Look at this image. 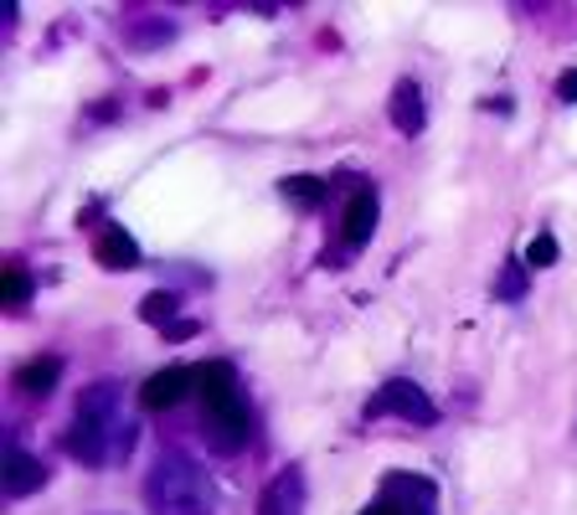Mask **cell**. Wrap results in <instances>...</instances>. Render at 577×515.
I'll return each instance as SVG.
<instances>
[{
  "label": "cell",
  "instance_id": "6da1fadb",
  "mask_svg": "<svg viewBox=\"0 0 577 515\" xmlns=\"http://www.w3.org/2000/svg\"><path fill=\"white\" fill-rule=\"evenodd\" d=\"M67 454L83 459V464H114L135 449V423H124L120 417V402H114V387H93V392H83L78 402V423L67 428Z\"/></svg>",
  "mask_w": 577,
  "mask_h": 515
},
{
  "label": "cell",
  "instance_id": "7a4b0ae2",
  "mask_svg": "<svg viewBox=\"0 0 577 515\" xmlns=\"http://www.w3.org/2000/svg\"><path fill=\"white\" fill-rule=\"evenodd\" d=\"M145 505H150V515H212L217 511V490L201 475L197 459L160 454L150 479H145Z\"/></svg>",
  "mask_w": 577,
  "mask_h": 515
},
{
  "label": "cell",
  "instance_id": "3957f363",
  "mask_svg": "<svg viewBox=\"0 0 577 515\" xmlns=\"http://www.w3.org/2000/svg\"><path fill=\"white\" fill-rule=\"evenodd\" d=\"M201 402H206V428L222 449H238L248 438V402L238 392V377L227 361H206L201 366Z\"/></svg>",
  "mask_w": 577,
  "mask_h": 515
},
{
  "label": "cell",
  "instance_id": "277c9868",
  "mask_svg": "<svg viewBox=\"0 0 577 515\" xmlns=\"http://www.w3.org/2000/svg\"><path fill=\"white\" fill-rule=\"evenodd\" d=\"M372 413H392L402 417V423H438V407L428 402V392H423L418 381H387L377 392V402H372Z\"/></svg>",
  "mask_w": 577,
  "mask_h": 515
},
{
  "label": "cell",
  "instance_id": "5b68a950",
  "mask_svg": "<svg viewBox=\"0 0 577 515\" xmlns=\"http://www.w3.org/2000/svg\"><path fill=\"white\" fill-rule=\"evenodd\" d=\"M191 372L186 366H165V372H155V377L140 387V407L145 413H165V407H176V402H186V392H191Z\"/></svg>",
  "mask_w": 577,
  "mask_h": 515
},
{
  "label": "cell",
  "instance_id": "8992f818",
  "mask_svg": "<svg viewBox=\"0 0 577 515\" xmlns=\"http://www.w3.org/2000/svg\"><path fill=\"white\" fill-rule=\"evenodd\" d=\"M47 485V464H37V459L26 454L21 443H11L5 449V495H32V490H41Z\"/></svg>",
  "mask_w": 577,
  "mask_h": 515
},
{
  "label": "cell",
  "instance_id": "52a82bcc",
  "mask_svg": "<svg viewBox=\"0 0 577 515\" xmlns=\"http://www.w3.org/2000/svg\"><path fill=\"white\" fill-rule=\"evenodd\" d=\"M299 505H304V485H299V469H279V475H274V485L263 490L259 515H299Z\"/></svg>",
  "mask_w": 577,
  "mask_h": 515
},
{
  "label": "cell",
  "instance_id": "ba28073f",
  "mask_svg": "<svg viewBox=\"0 0 577 515\" xmlns=\"http://www.w3.org/2000/svg\"><path fill=\"white\" fill-rule=\"evenodd\" d=\"M372 227H377V191L361 186L356 197H351V206H346V242L361 248V242L372 238Z\"/></svg>",
  "mask_w": 577,
  "mask_h": 515
},
{
  "label": "cell",
  "instance_id": "9c48e42d",
  "mask_svg": "<svg viewBox=\"0 0 577 515\" xmlns=\"http://www.w3.org/2000/svg\"><path fill=\"white\" fill-rule=\"evenodd\" d=\"M99 263L103 268H135V263H140V242L129 238L124 227H103L99 233Z\"/></svg>",
  "mask_w": 577,
  "mask_h": 515
},
{
  "label": "cell",
  "instance_id": "30bf717a",
  "mask_svg": "<svg viewBox=\"0 0 577 515\" xmlns=\"http://www.w3.org/2000/svg\"><path fill=\"white\" fill-rule=\"evenodd\" d=\"M392 124H398L402 135H418V129H423V93H418V83L402 78L398 88H392Z\"/></svg>",
  "mask_w": 577,
  "mask_h": 515
},
{
  "label": "cell",
  "instance_id": "8fae6325",
  "mask_svg": "<svg viewBox=\"0 0 577 515\" xmlns=\"http://www.w3.org/2000/svg\"><path fill=\"white\" fill-rule=\"evenodd\" d=\"M62 377V361L58 356H41V361H26L16 372V387L21 392H52Z\"/></svg>",
  "mask_w": 577,
  "mask_h": 515
},
{
  "label": "cell",
  "instance_id": "7c38bea8",
  "mask_svg": "<svg viewBox=\"0 0 577 515\" xmlns=\"http://www.w3.org/2000/svg\"><path fill=\"white\" fill-rule=\"evenodd\" d=\"M0 294H5V304H11V310L32 299V278H26V268H21V263H5V274H0Z\"/></svg>",
  "mask_w": 577,
  "mask_h": 515
},
{
  "label": "cell",
  "instance_id": "4fadbf2b",
  "mask_svg": "<svg viewBox=\"0 0 577 515\" xmlns=\"http://www.w3.org/2000/svg\"><path fill=\"white\" fill-rule=\"evenodd\" d=\"M284 197L299 201V206H319V197H325V180H319V176H289V180H284Z\"/></svg>",
  "mask_w": 577,
  "mask_h": 515
},
{
  "label": "cell",
  "instance_id": "5bb4252c",
  "mask_svg": "<svg viewBox=\"0 0 577 515\" xmlns=\"http://www.w3.org/2000/svg\"><path fill=\"white\" fill-rule=\"evenodd\" d=\"M526 263H531V268H552V263H557V238L537 233V238L526 242Z\"/></svg>",
  "mask_w": 577,
  "mask_h": 515
},
{
  "label": "cell",
  "instance_id": "9a60e30c",
  "mask_svg": "<svg viewBox=\"0 0 577 515\" xmlns=\"http://www.w3.org/2000/svg\"><path fill=\"white\" fill-rule=\"evenodd\" d=\"M140 315L155 319V325H160V319H171V315H176V294H171V289H160V294H145Z\"/></svg>",
  "mask_w": 577,
  "mask_h": 515
},
{
  "label": "cell",
  "instance_id": "2e32d148",
  "mask_svg": "<svg viewBox=\"0 0 577 515\" xmlns=\"http://www.w3.org/2000/svg\"><path fill=\"white\" fill-rule=\"evenodd\" d=\"M557 99H562V103H577V67L557 78Z\"/></svg>",
  "mask_w": 577,
  "mask_h": 515
},
{
  "label": "cell",
  "instance_id": "e0dca14e",
  "mask_svg": "<svg viewBox=\"0 0 577 515\" xmlns=\"http://www.w3.org/2000/svg\"><path fill=\"white\" fill-rule=\"evenodd\" d=\"M361 515H402V505H398V500H392V495H381L377 505H366V511H361Z\"/></svg>",
  "mask_w": 577,
  "mask_h": 515
}]
</instances>
